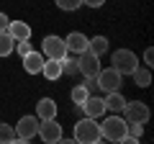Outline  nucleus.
Here are the masks:
<instances>
[{
  "label": "nucleus",
  "instance_id": "nucleus-1",
  "mask_svg": "<svg viewBox=\"0 0 154 144\" xmlns=\"http://www.w3.org/2000/svg\"><path fill=\"white\" fill-rule=\"evenodd\" d=\"M128 131V121L121 116V113H113L108 116L103 124H100V136L108 139V142H123Z\"/></svg>",
  "mask_w": 154,
  "mask_h": 144
},
{
  "label": "nucleus",
  "instance_id": "nucleus-2",
  "mask_svg": "<svg viewBox=\"0 0 154 144\" xmlns=\"http://www.w3.org/2000/svg\"><path fill=\"white\" fill-rule=\"evenodd\" d=\"M100 139H103V136H100L98 118L85 116L82 121L75 124V142H80V144H98Z\"/></svg>",
  "mask_w": 154,
  "mask_h": 144
},
{
  "label": "nucleus",
  "instance_id": "nucleus-3",
  "mask_svg": "<svg viewBox=\"0 0 154 144\" xmlns=\"http://www.w3.org/2000/svg\"><path fill=\"white\" fill-rule=\"evenodd\" d=\"M110 64H113V70L121 72V75H131V72L139 67V59H136L134 52L118 49V52H113V57H110Z\"/></svg>",
  "mask_w": 154,
  "mask_h": 144
},
{
  "label": "nucleus",
  "instance_id": "nucleus-4",
  "mask_svg": "<svg viewBox=\"0 0 154 144\" xmlns=\"http://www.w3.org/2000/svg\"><path fill=\"white\" fill-rule=\"evenodd\" d=\"M121 113H123V118H126L128 124H146L149 116H152L149 105L141 103V100H131V103L126 100V105H123V111H121Z\"/></svg>",
  "mask_w": 154,
  "mask_h": 144
},
{
  "label": "nucleus",
  "instance_id": "nucleus-5",
  "mask_svg": "<svg viewBox=\"0 0 154 144\" xmlns=\"http://www.w3.org/2000/svg\"><path fill=\"white\" fill-rule=\"evenodd\" d=\"M41 54H44L46 59H62V57L69 54V52H67V44H64L62 36L49 33V36H44V41H41Z\"/></svg>",
  "mask_w": 154,
  "mask_h": 144
},
{
  "label": "nucleus",
  "instance_id": "nucleus-6",
  "mask_svg": "<svg viewBox=\"0 0 154 144\" xmlns=\"http://www.w3.org/2000/svg\"><path fill=\"white\" fill-rule=\"evenodd\" d=\"M36 134L41 136V142H46V144L62 142V126L57 124V118H44V121H38Z\"/></svg>",
  "mask_w": 154,
  "mask_h": 144
},
{
  "label": "nucleus",
  "instance_id": "nucleus-7",
  "mask_svg": "<svg viewBox=\"0 0 154 144\" xmlns=\"http://www.w3.org/2000/svg\"><path fill=\"white\" fill-rule=\"evenodd\" d=\"M121 85H123V75L118 70H100L98 72V88L100 90H105V93H110V90H121Z\"/></svg>",
  "mask_w": 154,
  "mask_h": 144
},
{
  "label": "nucleus",
  "instance_id": "nucleus-8",
  "mask_svg": "<svg viewBox=\"0 0 154 144\" xmlns=\"http://www.w3.org/2000/svg\"><path fill=\"white\" fill-rule=\"evenodd\" d=\"M77 67L82 72L85 77H95L103 67H100V57L93 54V52H82V54H77Z\"/></svg>",
  "mask_w": 154,
  "mask_h": 144
},
{
  "label": "nucleus",
  "instance_id": "nucleus-9",
  "mask_svg": "<svg viewBox=\"0 0 154 144\" xmlns=\"http://www.w3.org/2000/svg\"><path fill=\"white\" fill-rule=\"evenodd\" d=\"M36 129H38V118L36 116H23L21 121L16 124V136L18 142H31L36 136Z\"/></svg>",
  "mask_w": 154,
  "mask_h": 144
},
{
  "label": "nucleus",
  "instance_id": "nucleus-10",
  "mask_svg": "<svg viewBox=\"0 0 154 144\" xmlns=\"http://www.w3.org/2000/svg\"><path fill=\"white\" fill-rule=\"evenodd\" d=\"M80 108L85 111V116H90V118H100V116L105 113V100L98 98V95L93 93V95H88V100H85Z\"/></svg>",
  "mask_w": 154,
  "mask_h": 144
},
{
  "label": "nucleus",
  "instance_id": "nucleus-11",
  "mask_svg": "<svg viewBox=\"0 0 154 144\" xmlns=\"http://www.w3.org/2000/svg\"><path fill=\"white\" fill-rule=\"evenodd\" d=\"M41 67H44V54H41V52L31 49L28 54H23V70H26L28 75H38Z\"/></svg>",
  "mask_w": 154,
  "mask_h": 144
},
{
  "label": "nucleus",
  "instance_id": "nucleus-12",
  "mask_svg": "<svg viewBox=\"0 0 154 144\" xmlns=\"http://www.w3.org/2000/svg\"><path fill=\"white\" fill-rule=\"evenodd\" d=\"M67 44V52H72V54H82V52H88V36L80 31H72L69 36L64 39Z\"/></svg>",
  "mask_w": 154,
  "mask_h": 144
},
{
  "label": "nucleus",
  "instance_id": "nucleus-13",
  "mask_svg": "<svg viewBox=\"0 0 154 144\" xmlns=\"http://www.w3.org/2000/svg\"><path fill=\"white\" fill-rule=\"evenodd\" d=\"M36 118L44 121V118H57V103L51 98H41L36 105Z\"/></svg>",
  "mask_w": 154,
  "mask_h": 144
},
{
  "label": "nucleus",
  "instance_id": "nucleus-14",
  "mask_svg": "<svg viewBox=\"0 0 154 144\" xmlns=\"http://www.w3.org/2000/svg\"><path fill=\"white\" fill-rule=\"evenodd\" d=\"M103 100H105V111H113V113H121L126 105V98L121 95V90H110Z\"/></svg>",
  "mask_w": 154,
  "mask_h": 144
},
{
  "label": "nucleus",
  "instance_id": "nucleus-15",
  "mask_svg": "<svg viewBox=\"0 0 154 144\" xmlns=\"http://www.w3.org/2000/svg\"><path fill=\"white\" fill-rule=\"evenodd\" d=\"M8 33H11L16 41H23V39H31V26L23 21H11L8 23Z\"/></svg>",
  "mask_w": 154,
  "mask_h": 144
},
{
  "label": "nucleus",
  "instance_id": "nucleus-16",
  "mask_svg": "<svg viewBox=\"0 0 154 144\" xmlns=\"http://www.w3.org/2000/svg\"><path fill=\"white\" fill-rule=\"evenodd\" d=\"M41 75L46 80H59L62 77V59H44V67H41Z\"/></svg>",
  "mask_w": 154,
  "mask_h": 144
},
{
  "label": "nucleus",
  "instance_id": "nucleus-17",
  "mask_svg": "<svg viewBox=\"0 0 154 144\" xmlns=\"http://www.w3.org/2000/svg\"><path fill=\"white\" fill-rule=\"evenodd\" d=\"M131 77H134V85L136 88H149L152 85V72H149V67H136L131 72Z\"/></svg>",
  "mask_w": 154,
  "mask_h": 144
},
{
  "label": "nucleus",
  "instance_id": "nucleus-18",
  "mask_svg": "<svg viewBox=\"0 0 154 144\" xmlns=\"http://www.w3.org/2000/svg\"><path fill=\"white\" fill-rule=\"evenodd\" d=\"M16 49V39L8 31H0V57H11Z\"/></svg>",
  "mask_w": 154,
  "mask_h": 144
},
{
  "label": "nucleus",
  "instance_id": "nucleus-19",
  "mask_svg": "<svg viewBox=\"0 0 154 144\" xmlns=\"http://www.w3.org/2000/svg\"><path fill=\"white\" fill-rule=\"evenodd\" d=\"M88 52H93V54H105L108 52V39L105 36H93V39H88Z\"/></svg>",
  "mask_w": 154,
  "mask_h": 144
},
{
  "label": "nucleus",
  "instance_id": "nucleus-20",
  "mask_svg": "<svg viewBox=\"0 0 154 144\" xmlns=\"http://www.w3.org/2000/svg\"><path fill=\"white\" fill-rule=\"evenodd\" d=\"M77 72H80V67H77V54L75 57H62V75H69V77H75Z\"/></svg>",
  "mask_w": 154,
  "mask_h": 144
},
{
  "label": "nucleus",
  "instance_id": "nucleus-21",
  "mask_svg": "<svg viewBox=\"0 0 154 144\" xmlns=\"http://www.w3.org/2000/svg\"><path fill=\"white\" fill-rule=\"evenodd\" d=\"M13 142H18L16 129L11 124H0V144H13Z\"/></svg>",
  "mask_w": 154,
  "mask_h": 144
},
{
  "label": "nucleus",
  "instance_id": "nucleus-22",
  "mask_svg": "<svg viewBox=\"0 0 154 144\" xmlns=\"http://www.w3.org/2000/svg\"><path fill=\"white\" fill-rule=\"evenodd\" d=\"M141 136H144V124H128V131H126L123 142H139Z\"/></svg>",
  "mask_w": 154,
  "mask_h": 144
},
{
  "label": "nucleus",
  "instance_id": "nucleus-23",
  "mask_svg": "<svg viewBox=\"0 0 154 144\" xmlns=\"http://www.w3.org/2000/svg\"><path fill=\"white\" fill-rule=\"evenodd\" d=\"M88 88H85V85H75V88H72V103L75 105H82L85 100H88Z\"/></svg>",
  "mask_w": 154,
  "mask_h": 144
},
{
  "label": "nucleus",
  "instance_id": "nucleus-24",
  "mask_svg": "<svg viewBox=\"0 0 154 144\" xmlns=\"http://www.w3.org/2000/svg\"><path fill=\"white\" fill-rule=\"evenodd\" d=\"M54 3H57V8H62V11H67V13L77 11V8L82 5V0H54Z\"/></svg>",
  "mask_w": 154,
  "mask_h": 144
},
{
  "label": "nucleus",
  "instance_id": "nucleus-25",
  "mask_svg": "<svg viewBox=\"0 0 154 144\" xmlns=\"http://www.w3.org/2000/svg\"><path fill=\"white\" fill-rule=\"evenodd\" d=\"M82 85L88 88V93H90V95L100 90V88H98V75H95V77H85V83H82Z\"/></svg>",
  "mask_w": 154,
  "mask_h": 144
},
{
  "label": "nucleus",
  "instance_id": "nucleus-26",
  "mask_svg": "<svg viewBox=\"0 0 154 144\" xmlns=\"http://www.w3.org/2000/svg\"><path fill=\"white\" fill-rule=\"evenodd\" d=\"M31 49H33V46L28 44V39H23V41H16V49H13V52H18V54L23 57V54H28Z\"/></svg>",
  "mask_w": 154,
  "mask_h": 144
},
{
  "label": "nucleus",
  "instance_id": "nucleus-27",
  "mask_svg": "<svg viewBox=\"0 0 154 144\" xmlns=\"http://www.w3.org/2000/svg\"><path fill=\"white\" fill-rule=\"evenodd\" d=\"M8 23H11V18L5 13H0V31H8Z\"/></svg>",
  "mask_w": 154,
  "mask_h": 144
},
{
  "label": "nucleus",
  "instance_id": "nucleus-28",
  "mask_svg": "<svg viewBox=\"0 0 154 144\" xmlns=\"http://www.w3.org/2000/svg\"><path fill=\"white\" fill-rule=\"evenodd\" d=\"M105 0H82V5H90V8H100Z\"/></svg>",
  "mask_w": 154,
  "mask_h": 144
},
{
  "label": "nucleus",
  "instance_id": "nucleus-29",
  "mask_svg": "<svg viewBox=\"0 0 154 144\" xmlns=\"http://www.w3.org/2000/svg\"><path fill=\"white\" fill-rule=\"evenodd\" d=\"M144 62H146V64H152V62H154V52H152V49L144 52Z\"/></svg>",
  "mask_w": 154,
  "mask_h": 144
}]
</instances>
